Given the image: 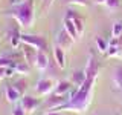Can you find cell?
Instances as JSON below:
<instances>
[{
  "instance_id": "cell-1",
  "label": "cell",
  "mask_w": 122,
  "mask_h": 115,
  "mask_svg": "<svg viewBox=\"0 0 122 115\" xmlns=\"http://www.w3.org/2000/svg\"><path fill=\"white\" fill-rule=\"evenodd\" d=\"M98 74H99V63L95 54L90 52L86 66V75H87L86 81L79 87H76V91H73L69 95V101L64 103L56 110H72V112L76 114L86 112L92 103V98H93V91H95V83H96Z\"/></svg>"
},
{
  "instance_id": "cell-2",
  "label": "cell",
  "mask_w": 122,
  "mask_h": 115,
  "mask_svg": "<svg viewBox=\"0 0 122 115\" xmlns=\"http://www.w3.org/2000/svg\"><path fill=\"white\" fill-rule=\"evenodd\" d=\"M12 15L21 28H30L35 20V8H34V0H25V2L17 3L12 6V9L8 12Z\"/></svg>"
},
{
  "instance_id": "cell-3",
  "label": "cell",
  "mask_w": 122,
  "mask_h": 115,
  "mask_svg": "<svg viewBox=\"0 0 122 115\" xmlns=\"http://www.w3.org/2000/svg\"><path fill=\"white\" fill-rule=\"evenodd\" d=\"M21 43L30 45L37 51H47V40L43 35H35V34H21Z\"/></svg>"
},
{
  "instance_id": "cell-4",
  "label": "cell",
  "mask_w": 122,
  "mask_h": 115,
  "mask_svg": "<svg viewBox=\"0 0 122 115\" xmlns=\"http://www.w3.org/2000/svg\"><path fill=\"white\" fill-rule=\"evenodd\" d=\"M67 101H69L67 95H56V94L52 92V95L44 101V106H46V109H49V110H56V109H60V107L63 106L64 103H67ZM49 110H47V112H49Z\"/></svg>"
},
{
  "instance_id": "cell-5",
  "label": "cell",
  "mask_w": 122,
  "mask_h": 115,
  "mask_svg": "<svg viewBox=\"0 0 122 115\" xmlns=\"http://www.w3.org/2000/svg\"><path fill=\"white\" fill-rule=\"evenodd\" d=\"M20 49H21V57L25 58L26 63H28L30 68L35 66L37 54H38L37 49H35V48H32L30 45H26V43H21V45H20Z\"/></svg>"
},
{
  "instance_id": "cell-6",
  "label": "cell",
  "mask_w": 122,
  "mask_h": 115,
  "mask_svg": "<svg viewBox=\"0 0 122 115\" xmlns=\"http://www.w3.org/2000/svg\"><path fill=\"white\" fill-rule=\"evenodd\" d=\"M53 89H55V83L51 78H40L35 84V92L38 95H41V97L52 94Z\"/></svg>"
},
{
  "instance_id": "cell-7",
  "label": "cell",
  "mask_w": 122,
  "mask_h": 115,
  "mask_svg": "<svg viewBox=\"0 0 122 115\" xmlns=\"http://www.w3.org/2000/svg\"><path fill=\"white\" fill-rule=\"evenodd\" d=\"M20 106L26 110V114H32L40 106V100L30 97V95H23L21 100H20Z\"/></svg>"
},
{
  "instance_id": "cell-8",
  "label": "cell",
  "mask_w": 122,
  "mask_h": 115,
  "mask_svg": "<svg viewBox=\"0 0 122 115\" xmlns=\"http://www.w3.org/2000/svg\"><path fill=\"white\" fill-rule=\"evenodd\" d=\"M73 38H72L70 35H69L67 34V31L66 29H61L58 34H56V45L60 46V48H63L64 51H66V49H70L72 48V45H73Z\"/></svg>"
},
{
  "instance_id": "cell-9",
  "label": "cell",
  "mask_w": 122,
  "mask_h": 115,
  "mask_svg": "<svg viewBox=\"0 0 122 115\" xmlns=\"http://www.w3.org/2000/svg\"><path fill=\"white\" fill-rule=\"evenodd\" d=\"M66 17H69L72 22H73L75 28H76V31H78V35L81 37L82 34H84V20H82V17H81L78 12L72 11V9H69L67 12H66Z\"/></svg>"
},
{
  "instance_id": "cell-10",
  "label": "cell",
  "mask_w": 122,
  "mask_h": 115,
  "mask_svg": "<svg viewBox=\"0 0 122 115\" xmlns=\"http://www.w3.org/2000/svg\"><path fill=\"white\" fill-rule=\"evenodd\" d=\"M73 83L70 80H60L58 83H55V89H53V94L56 95H67L70 92Z\"/></svg>"
},
{
  "instance_id": "cell-11",
  "label": "cell",
  "mask_w": 122,
  "mask_h": 115,
  "mask_svg": "<svg viewBox=\"0 0 122 115\" xmlns=\"http://www.w3.org/2000/svg\"><path fill=\"white\" fill-rule=\"evenodd\" d=\"M5 97H6V100L9 103H17V101H20V100H21L23 94H21V92H18L12 84H6V87H5Z\"/></svg>"
},
{
  "instance_id": "cell-12",
  "label": "cell",
  "mask_w": 122,
  "mask_h": 115,
  "mask_svg": "<svg viewBox=\"0 0 122 115\" xmlns=\"http://www.w3.org/2000/svg\"><path fill=\"white\" fill-rule=\"evenodd\" d=\"M53 58H55V63L58 68H66V54H64V49L60 48L58 45H55V48H53Z\"/></svg>"
},
{
  "instance_id": "cell-13",
  "label": "cell",
  "mask_w": 122,
  "mask_h": 115,
  "mask_svg": "<svg viewBox=\"0 0 122 115\" xmlns=\"http://www.w3.org/2000/svg\"><path fill=\"white\" fill-rule=\"evenodd\" d=\"M35 68L40 72H44L49 68V57L46 55L44 51H38L37 54V61H35Z\"/></svg>"
},
{
  "instance_id": "cell-14",
  "label": "cell",
  "mask_w": 122,
  "mask_h": 115,
  "mask_svg": "<svg viewBox=\"0 0 122 115\" xmlns=\"http://www.w3.org/2000/svg\"><path fill=\"white\" fill-rule=\"evenodd\" d=\"M9 41L12 45V48H20L21 45V32L18 29V26L12 28V31H9Z\"/></svg>"
},
{
  "instance_id": "cell-15",
  "label": "cell",
  "mask_w": 122,
  "mask_h": 115,
  "mask_svg": "<svg viewBox=\"0 0 122 115\" xmlns=\"http://www.w3.org/2000/svg\"><path fill=\"white\" fill-rule=\"evenodd\" d=\"M63 23H64V26H63V28L67 31V34H69V35L73 38V40H78L79 35H78V31H76L75 25H73V22H72L69 17H64V22H63Z\"/></svg>"
},
{
  "instance_id": "cell-16",
  "label": "cell",
  "mask_w": 122,
  "mask_h": 115,
  "mask_svg": "<svg viewBox=\"0 0 122 115\" xmlns=\"http://www.w3.org/2000/svg\"><path fill=\"white\" fill-rule=\"evenodd\" d=\"M113 87L116 91H122V66H117L113 72Z\"/></svg>"
},
{
  "instance_id": "cell-17",
  "label": "cell",
  "mask_w": 122,
  "mask_h": 115,
  "mask_svg": "<svg viewBox=\"0 0 122 115\" xmlns=\"http://www.w3.org/2000/svg\"><path fill=\"white\" fill-rule=\"evenodd\" d=\"M86 78H87L86 71H75L73 74H72V77H70V81L73 83L76 87H79L84 81H86Z\"/></svg>"
},
{
  "instance_id": "cell-18",
  "label": "cell",
  "mask_w": 122,
  "mask_h": 115,
  "mask_svg": "<svg viewBox=\"0 0 122 115\" xmlns=\"http://www.w3.org/2000/svg\"><path fill=\"white\" fill-rule=\"evenodd\" d=\"M14 69H15V72H17V74H20V75H28L29 72H30V66L25 61V58L18 60Z\"/></svg>"
},
{
  "instance_id": "cell-19",
  "label": "cell",
  "mask_w": 122,
  "mask_h": 115,
  "mask_svg": "<svg viewBox=\"0 0 122 115\" xmlns=\"http://www.w3.org/2000/svg\"><path fill=\"white\" fill-rule=\"evenodd\" d=\"M12 86H14L18 92H21V94L25 95V91L28 89V81H26L25 78H18V80H15V81L12 83Z\"/></svg>"
},
{
  "instance_id": "cell-20",
  "label": "cell",
  "mask_w": 122,
  "mask_h": 115,
  "mask_svg": "<svg viewBox=\"0 0 122 115\" xmlns=\"http://www.w3.org/2000/svg\"><path fill=\"white\" fill-rule=\"evenodd\" d=\"M112 35H113V38H121L122 37V22H114L113 23Z\"/></svg>"
},
{
  "instance_id": "cell-21",
  "label": "cell",
  "mask_w": 122,
  "mask_h": 115,
  "mask_svg": "<svg viewBox=\"0 0 122 115\" xmlns=\"http://www.w3.org/2000/svg\"><path fill=\"white\" fill-rule=\"evenodd\" d=\"M96 48H98V51L99 52H107V49H108V43L104 40L102 37H96Z\"/></svg>"
},
{
  "instance_id": "cell-22",
  "label": "cell",
  "mask_w": 122,
  "mask_h": 115,
  "mask_svg": "<svg viewBox=\"0 0 122 115\" xmlns=\"http://www.w3.org/2000/svg\"><path fill=\"white\" fill-rule=\"evenodd\" d=\"M105 6L108 8L110 11H114L119 8V0H107L105 2Z\"/></svg>"
},
{
  "instance_id": "cell-23",
  "label": "cell",
  "mask_w": 122,
  "mask_h": 115,
  "mask_svg": "<svg viewBox=\"0 0 122 115\" xmlns=\"http://www.w3.org/2000/svg\"><path fill=\"white\" fill-rule=\"evenodd\" d=\"M12 115H28V114H26V110L23 109L20 104H17V106L12 109Z\"/></svg>"
},
{
  "instance_id": "cell-24",
  "label": "cell",
  "mask_w": 122,
  "mask_h": 115,
  "mask_svg": "<svg viewBox=\"0 0 122 115\" xmlns=\"http://www.w3.org/2000/svg\"><path fill=\"white\" fill-rule=\"evenodd\" d=\"M70 5H79V6H89V0H67Z\"/></svg>"
},
{
  "instance_id": "cell-25",
  "label": "cell",
  "mask_w": 122,
  "mask_h": 115,
  "mask_svg": "<svg viewBox=\"0 0 122 115\" xmlns=\"http://www.w3.org/2000/svg\"><path fill=\"white\" fill-rule=\"evenodd\" d=\"M52 3H53V0H43V8L47 9L49 6H52Z\"/></svg>"
},
{
  "instance_id": "cell-26",
  "label": "cell",
  "mask_w": 122,
  "mask_h": 115,
  "mask_svg": "<svg viewBox=\"0 0 122 115\" xmlns=\"http://www.w3.org/2000/svg\"><path fill=\"white\" fill-rule=\"evenodd\" d=\"M44 115H66V114L60 112V110H49V112H46Z\"/></svg>"
},
{
  "instance_id": "cell-27",
  "label": "cell",
  "mask_w": 122,
  "mask_h": 115,
  "mask_svg": "<svg viewBox=\"0 0 122 115\" xmlns=\"http://www.w3.org/2000/svg\"><path fill=\"white\" fill-rule=\"evenodd\" d=\"M6 78V68H0V80Z\"/></svg>"
},
{
  "instance_id": "cell-28",
  "label": "cell",
  "mask_w": 122,
  "mask_h": 115,
  "mask_svg": "<svg viewBox=\"0 0 122 115\" xmlns=\"http://www.w3.org/2000/svg\"><path fill=\"white\" fill-rule=\"evenodd\" d=\"M95 2H96L98 5H105V2H107V0H95Z\"/></svg>"
}]
</instances>
